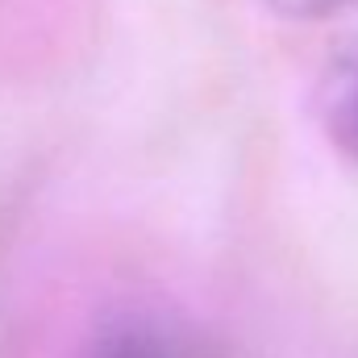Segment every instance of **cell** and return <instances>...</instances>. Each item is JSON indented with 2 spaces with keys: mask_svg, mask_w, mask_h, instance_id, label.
<instances>
[{
  "mask_svg": "<svg viewBox=\"0 0 358 358\" xmlns=\"http://www.w3.org/2000/svg\"><path fill=\"white\" fill-rule=\"evenodd\" d=\"M279 8H292V13H317V8H329L338 0H275Z\"/></svg>",
  "mask_w": 358,
  "mask_h": 358,
  "instance_id": "obj_3",
  "label": "cell"
},
{
  "mask_svg": "<svg viewBox=\"0 0 358 358\" xmlns=\"http://www.w3.org/2000/svg\"><path fill=\"white\" fill-rule=\"evenodd\" d=\"M92 358H171V350H167V342L150 325L125 321V325L104 329V338L96 342Z\"/></svg>",
  "mask_w": 358,
  "mask_h": 358,
  "instance_id": "obj_1",
  "label": "cell"
},
{
  "mask_svg": "<svg viewBox=\"0 0 358 358\" xmlns=\"http://www.w3.org/2000/svg\"><path fill=\"white\" fill-rule=\"evenodd\" d=\"M334 129H338V142L350 155H358V71H355V80L346 84V96H342V104L334 113Z\"/></svg>",
  "mask_w": 358,
  "mask_h": 358,
  "instance_id": "obj_2",
  "label": "cell"
}]
</instances>
